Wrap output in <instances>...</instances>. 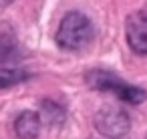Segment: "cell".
I'll return each instance as SVG.
<instances>
[{
	"mask_svg": "<svg viewBox=\"0 0 147 139\" xmlns=\"http://www.w3.org/2000/svg\"><path fill=\"white\" fill-rule=\"evenodd\" d=\"M14 2V0H0V8H4V6H10Z\"/></svg>",
	"mask_w": 147,
	"mask_h": 139,
	"instance_id": "obj_9",
	"label": "cell"
},
{
	"mask_svg": "<svg viewBox=\"0 0 147 139\" xmlns=\"http://www.w3.org/2000/svg\"><path fill=\"white\" fill-rule=\"evenodd\" d=\"M127 43L137 55H147V12L139 10L127 16L125 22Z\"/></svg>",
	"mask_w": 147,
	"mask_h": 139,
	"instance_id": "obj_4",
	"label": "cell"
},
{
	"mask_svg": "<svg viewBox=\"0 0 147 139\" xmlns=\"http://www.w3.org/2000/svg\"><path fill=\"white\" fill-rule=\"evenodd\" d=\"M18 43L14 38L12 32H6V30H0V65L4 63H12L18 59Z\"/></svg>",
	"mask_w": 147,
	"mask_h": 139,
	"instance_id": "obj_6",
	"label": "cell"
},
{
	"mask_svg": "<svg viewBox=\"0 0 147 139\" xmlns=\"http://www.w3.org/2000/svg\"><path fill=\"white\" fill-rule=\"evenodd\" d=\"M14 133L18 139H34L40 133V115L34 111H22L14 121Z\"/></svg>",
	"mask_w": 147,
	"mask_h": 139,
	"instance_id": "obj_5",
	"label": "cell"
},
{
	"mask_svg": "<svg viewBox=\"0 0 147 139\" xmlns=\"http://www.w3.org/2000/svg\"><path fill=\"white\" fill-rule=\"evenodd\" d=\"M95 36L93 22L83 12H69L59 24L57 43L65 51H81L85 49Z\"/></svg>",
	"mask_w": 147,
	"mask_h": 139,
	"instance_id": "obj_1",
	"label": "cell"
},
{
	"mask_svg": "<svg viewBox=\"0 0 147 139\" xmlns=\"http://www.w3.org/2000/svg\"><path fill=\"white\" fill-rule=\"evenodd\" d=\"M30 75L20 69H0V89H10L18 83L28 81Z\"/></svg>",
	"mask_w": 147,
	"mask_h": 139,
	"instance_id": "obj_7",
	"label": "cell"
},
{
	"mask_svg": "<svg viewBox=\"0 0 147 139\" xmlns=\"http://www.w3.org/2000/svg\"><path fill=\"white\" fill-rule=\"evenodd\" d=\"M93 121H95V129H97L101 135L109 137V139H119V137H123L125 133H129V129H131V119H129V115H127L123 109L111 107V105L99 109V111L95 113V119H93Z\"/></svg>",
	"mask_w": 147,
	"mask_h": 139,
	"instance_id": "obj_3",
	"label": "cell"
},
{
	"mask_svg": "<svg viewBox=\"0 0 147 139\" xmlns=\"http://www.w3.org/2000/svg\"><path fill=\"white\" fill-rule=\"evenodd\" d=\"M42 115L47 119L49 125H61L65 121V111L61 105L53 103V101H42Z\"/></svg>",
	"mask_w": 147,
	"mask_h": 139,
	"instance_id": "obj_8",
	"label": "cell"
},
{
	"mask_svg": "<svg viewBox=\"0 0 147 139\" xmlns=\"http://www.w3.org/2000/svg\"><path fill=\"white\" fill-rule=\"evenodd\" d=\"M87 85L95 91H109L113 95H117L121 101L131 103V105H139L147 99V93L141 87L129 85L123 79H119L117 75L109 73V71H91L85 77Z\"/></svg>",
	"mask_w": 147,
	"mask_h": 139,
	"instance_id": "obj_2",
	"label": "cell"
}]
</instances>
